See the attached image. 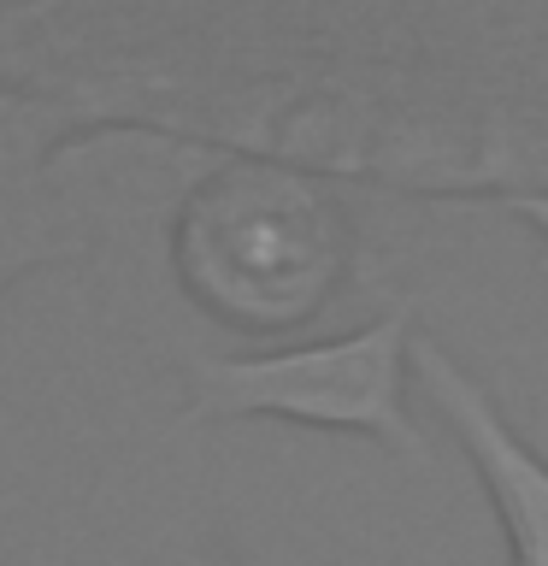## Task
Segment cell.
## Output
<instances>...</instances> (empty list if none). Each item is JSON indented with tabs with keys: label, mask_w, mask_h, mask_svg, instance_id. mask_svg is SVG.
I'll use <instances>...</instances> for the list:
<instances>
[{
	"label": "cell",
	"mask_w": 548,
	"mask_h": 566,
	"mask_svg": "<svg viewBox=\"0 0 548 566\" xmlns=\"http://www.w3.org/2000/svg\"><path fill=\"white\" fill-rule=\"evenodd\" d=\"M0 83L401 201L548 195V0H30L0 7Z\"/></svg>",
	"instance_id": "6da1fadb"
},
{
	"label": "cell",
	"mask_w": 548,
	"mask_h": 566,
	"mask_svg": "<svg viewBox=\"0 0 548 566\" xmlns=\"http://www.w3.org/2000/svg\"><path fill=\"white\" fill-rule=\"evenodd\" d=\"M159 265L201 325L277 348L366 277V230L330 177L194 148L166 207Z\"/></svg>",
	"instance_id": "7a4b0ae2"
},
{
	"label": "cell",
	"mask_w": 548,
	"mask_h": 566,
	"mask_svg": "<svg viewBox=\"0 0 548 566\" xmlns=\"http://www.w3.org/2000/svg\"><path fill=\"white\" fill-rule=\"evenodd\" d=\"M230 566H254V560H230Z\"/></svg>",
	"instance_id": "8992f818"
},
{
	"label": "cell",
	"mask_w": 548,
	"mask_h": 566,
	"mask_svg": "<svg viewBox=\"0 0 548 566\" xmlns=\"http://www.w3.org/2000/svg\"><path fill=\"white\" fill-rule=\"evenodd\" d=\"M419 295L389 290L383 307L354 331L313 336V343L242 348V354H189L177 424H242L277 419L301 431L366 437L383 454L431 472L436 442L413 407V343H419Z\"/></svg>",
	"instance_id": "3957f363"
},
{
	"label": "cell",
	"mask_w": 548,
	"mask_h": 566,
	"mask_svg": "<svg viewBox=\"0 0 548 566\" xmlns=\"http://www.w3.org/2000/svg\"><path fill=\"white\" fill-rule=\"evenodd\" d=\"M106 212L83 130L0 83V295L35 272H101Z\"/></svg>",
	"instance_id": "277c9868"
},
{
	"label": "cell",
	"mask_w": 548,
	"mask_h": 566,
	"mask_svg": "<svg viewBox=\"0 0 548 566\" xmlns=\"http://www.w3.org/2000/svg\"><path fill=\"white\" fill-rule=\"evenodd\" d=\"M413 378L431 413L449 424V437L466 454L477 490L507 537V566H548V454L507 419L502 396L436 331H419Z\"/></svg>",
	"instance_id": "5b68a950"
}]
</instances>
